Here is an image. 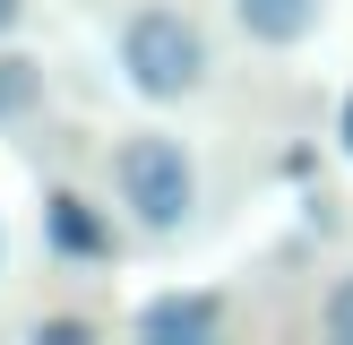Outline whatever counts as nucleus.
Instances as JSON below:
<instances>
[{
    "label": "nucleus",
    "instance_id": "obj_1",
    "mask_svg": "<svg viewBox=\"0 0 353 345\" xmlns=\"http://www.w3.org/2000/svg\"><path fill=\"white\" fill-rule=\"evenodd\" d=\"M112 190H121V207L138 216V233H181L190 207H199V164H190L181 138L138 130V138L112 147Z\"/></svg>",
    "mask_w": 353,
    "mask_h": 345
},
{
    "label": "nucleus",
    "instance_id": "obj_7",
    "mask_svg": "<svg viewBox=\"0 0 353 345\" xmlns=\"http://www.w3.org/2000/svg\"><path fill=\"white\" fill-rule=\"evenodd\" d=\"M319 328H327L336 345H353V276H336V293L319 302Z\"/></svg>",
    "mask_w": 353,
    "mask_h": 345
},
{
    "label": "nucleus",
    "instance_id": "obj_4",
    "mask_svg": "<svg viewBox=\"0 0 353 345\" xmlns=\"http://www.w3.org/2000/svg\"><path fill=\"white\" fill-rule=\"evenodd\" d=\"M216 319H224L216 293H155V302L138 310V337H155V345H199V337H216Z\"/></svg>",
    "mask_w": 353,
    "mask_h": 345
},
{
    "label": "nucleus",
    "instance_id": "obj_5",
    "mask_svg": "<svg viewBox=\"0 0 353 345\" xmlns=\"http://www.w3.org/2000/svg\"><path fill=\"white\" fill-rule=\"evenodd\" d=\"M319 9H327V0H233L241 34H250V43H268V52L310 43V34H319Z\"/></svg>",
    "mask_w": 353,
    "mask_h": 345
},
{
    "label": "nucleus",
    "instance_id": "obj_2",
    "mask_svg": "<svg viewBox=\"0 0 353 345\" xmlns=\"http://www.w3.org/2000/svg\"><path fill=\"white\" fill-rule=\"evenodd\" d=\"M121 69H130V86L147 103H181V95H199L207 86V34H199V17H181V9H138L130 26H121Z\"/></svg>",
    "mask_w": 353,
    "mask_h": 345
},
{
    "label": "nucleus",
    "instance_id": "obj_8",
    "mask_svg": "<svg viewBox=\"0 0 353 345\" xmlns=\"http://www.w3.org/2000/svg\"><path fill=\"white\" fill-rule=\"evenodd\" d=\"M86 337V319H43V328H34V345H78Z\"/></svg>",
    "mask_w": 353,
    "mask_h": 345
},
{
    "label": "nucleus",
    "instance_id": "obj_3",
    "mask_svg": "<svg viewBox=\"0 0 353 345\" xmlns=\"http://www.w3.org/2000/svg\"><path fill=\"white\" fill-rule=\"evenodd\" d=\"M43 241L61 259H112V216H95L78 190H52L43 199Z\"/></svg>",
    "mask_w": 353,
    "mask_h": 345
},
{
    "label": "nucleus",
    "instance_id": "obj_10",
    "mask_svg": "<svg viewBox=\"0 0 353 345\" xmlns=\"http://www.w3.org/2000/svg\"><path fill=\"white\" fill-rule=\"evenodd\" d=\"M345 155H353V103H345Z\"/></svg>",
    "mask_w": 353,
    "mask_h": 345
},
{
    "label": "nucleus",
    "instance_id": "obj_9",
    "mask_svg": "<svg viewBox=\"0 0 353 345\" xmlns=\"http://www.w3.org/2000/svg\"><path fill=\"white\" fill-rule=\"evenodd\" d=\"M17 17H26V0H0V34H9V26H17Z\"/></svg>",
    "mask_w": 353,
    "mask_h": 345
},
{
    "label": "nucleus",
    "instance_id": "obj_6",
    "mask_svg": "<svg viewBox=\"0 0 353 345\" xmlns=\"http://www.w3.org/2000/svg\"><path fill=\"white\" fill-rule=\"evenodd\" d=\"M43 103V61H26V52H0V121L34 112Z\"/></svg>",
    "mask_w": 353,
    "mask_h": 345
}]
</instances>
